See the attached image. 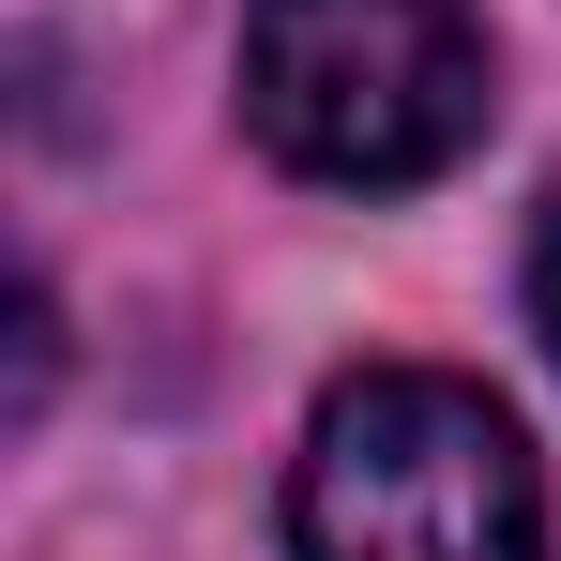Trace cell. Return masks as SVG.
Returning a JSON list of instances; mask_svg holds the SVG:
<instances>
[{"label":"cell","mask_w":561,"mask_h":561,"mask_svg":"<svg viewBox=\"0 0 561 561\" xmlns=\"http://www.w3.org/2000/svg\"><path fill=\"white\" fill-rule=\"evenodd\" d=\"M531 334H547V365H561V197H547V228H531Z\"/></svg>","instance_id":"3957f363"},{"label":"cell","mask_w":561,"mask_h":561,"mask_svg":"<svg viewBox=\"0 0 561 561\" xmlns=\"http://www.w3.org/2000/svg\"><path fill=\"white\" fill-rule=\"evenodd\" d=\"M288 561H547V485L485 379L365 365L288 470Z\"/></svg>","instance_id":"6da1fadb"},{"label":"cell","mask_w":561,"mask_h":561,"mask_svg":"<svg viewBox=\"0 0 561 561\" xmlns=\"http://www.w3.org/2000/svg\"><path fill=\"white\" fill-rule=\"evenodd\" d=\"M243 122L304 183H440L485 137V31L470 0H259L243 15Z\"/></svg>","instance_id":"7a4b0ae2"}]
</instances>
